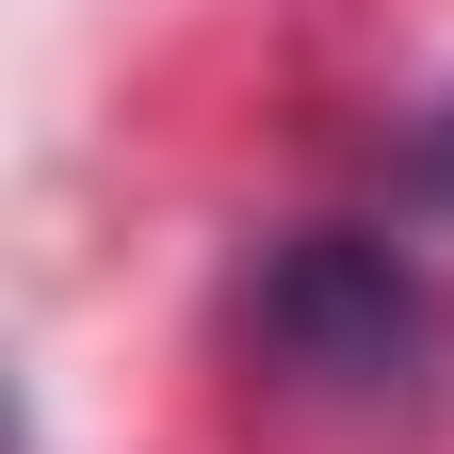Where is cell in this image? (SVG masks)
Here are the masks:
<instances>
[{
	"label": "cell",
	"instance_id": "obj_1",
	"mask_svg": "<svg viewBox=\"0 0 454 454\" xmlns=\"http://www.w3.org/2000/svg\"><path fill=\"white\" fill-rule=\"evenodd\" d=\"M244 340L276 357V389H309V406H422L438 373V293L406 244H373V227H293V244L260 260L244 293Z\"/></svg>",
	"mask_w": 454,
	"mask_h": 454
},
{
	"label": "cell",
	"instance_id": "obj_2",
	"mask_svg": "<svg viewBox=\"0 0 454 454\" xmlns=\"http://www.w3.org/2000/svg\"><path fill=\"white\" fill-rule=\"evenodd\" d=\"M406 195H422V211H454V98L406 130Z\"/></svg>",
	"mask_w": 454,
	"mask_h": 454
}]
</instances>
